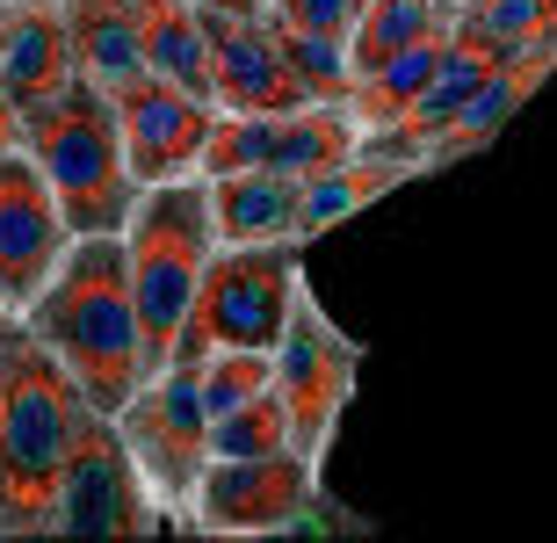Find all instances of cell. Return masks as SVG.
Returning a JSON list of instances; mask_svg holds the SVG:
<instances>
[{"mask_svg":"<svg viewBox=\"0 0 557 543\" xmlns=\"http://www.w3.org/2000/svg\"><path fill=\"white\" fill-rule=\"evenodd\" d=\"M8 319H15V312H8V305H0V326H8Z\"/></svg>","mask_w":557,"mask_h":543,"instance_id":"28","label":"cell"},{"mask_svg":"<svg viewBox=\"0 0 557 543\" xmlns=\"http://www.w3.org/2000/svg\"><path fill=\"white\" fill-rule=\"evenodd\" d=\"M196 8H218V15H269V0H196Z\"/></svg>","mask_w":557,"mask_h":543,"instance_id":"27","label":"cell"},{"mask_svg":"<svg viewBox=\"0 0 557 543\" xmlns=\"http://www.w3.org/2000/svg\"><path fill=\"white\" fill-rule=\"evenodd\" d=\"M0 73L15 87L22 116L59 102L81 81V51H73V22L65 0H0Z\"/></svg>","mask_w":557,"mask_h":543,"instance_id":"14","label":"cell"},{"mask_svg":"<svg viewBox=\"0 0 557 543\" xmlns=\"http://www.w3.org/2000/svg\"><path fill=\"white\" fill-rule=\"evenodd\" d=\"M203 182L225 247H305V182L297 174L232 168V174H203Z\"/></svg>","mask_w":557,"mask_h":543,"instance_id":"16","label":"cell"},{"mask_svg":"<svg viewBox=\"0 0 557 543\" xmlns=\"http://www.w3.org/2000/svg\"><path fill=\"white\" fill-rule=\"evenodd\" d=\"M355 377H362V341L341 334L333 312L311 297H297V312H289V334L275 348V392L289 406V428H297V449H305L319 471H326L333 442H341V414H348L355 398Z\"/></svg>","mask_w":557,"mask_h":543,"instance_id":"7","label":"cell"},{"mask_svg":"<svg viewBox=\"0 0 557 543\" xmlns=\"http://www.w3.org/2000/svg\"><path fill=\"white\" fill-rule=\"evenodd\" d=\"M22 146L37 152L44 182L59 188L65 225L81 232H131L138 218V174H131V146H124V116H116V95L102 81H73L59 102H44L29 116V138Z\"/></svg>","mask_w":557,"mask_h":543,"instance_id":"4","label":"cell"},{"mask_svg":"<svg viewBox=\"0 0 557 543\" xmlns=\"http://www.w3.org/2000/svg\"><path fill=\"white\" fill-rule=\"evenodd\" d=\"M124 247H131V297H138V326H145V377H160L166 362L182 356V334H188L210 254L225 247L218 218H210V182L188 174V182L145 188Z\"/></svg>","mask_w":557,"mask_h":543,"instance_id":"3","label":"cell"},{"mask_svg":"<svg viewBox=\"0 0 557 543\" xmlns=\"http://www.w3.org/2000/svg\"><path fill=\"white\" fill-rule=\"evenodd\" d=\"M81 428L87 392L15 312L0 326V536H59Z\"/></svg>","mask_w":557,"mask_h":543,"instance_id":"2","label":"cell"},{"mask_svg":"<svg viewBox=\"0 0 557 543\" xmlns=\"http://www.w3.org/2000/svg\"><path fill=\"white\" fill-rule=\"evenodd\" d=\"M275 449H297L283 392H261V398L210 420V457H275Z\"/></svg>","mask_w":557,"mask_h":543,"instance_id":"23","label":"cell"},{"mask_svg":"<svg viewBox=\"0 0 557 543\" xmlns=\"http://www.w3.org/2000/svg\"><path fill=\"white\" fill-rule=\"evenodd\" d=\"M456 29H463V15H456V22H442L434 37H420L413 51H398L392 65H376L370 81H355V95H348V102H355V116H362V131H392L398 116H406V109H413L420 95H428V87H434V73L449 65Z\"/></svg>","mask_w":557,"mask_h":543,"instance_id":"20","label":"cell"},{"mask_svg":"<svg viewBox=\"0 0 557 543\" xmlns=\"http://www.w3.org/2000/svg\"><path fill=\"white\" fill-rule=\"evenodd\" d=\"M116 116H124V146H131L138 188L203 174L210 131H218V102L210 95L166 81V73H138L131 87H116Z\"/></svg>","mask_w":557,"mask_h":543,"instance_id":"12","label":"cell"},{"mask_svg":"<svg viewBox=\"0 0 557 543\" xmlns=\"http://www.w3.org/2000/svg\"><path fill=\"white\" fill-rule=\"evenodd\" d=\"M22 138H29V116H22L15 87H8V73H0V152H15Z\"/></svg>","mask_w":557,"mask_h":543,"instance_id":"26","label":"cell"},{"mask_svg":"<svg viewBox=\"0 0 557 543\" xmlns=\"http://www.w3.org/2000/svg\"><path fill=\"white\" fill-rule=\"evenodd\" d=\"M305 297V247H218L188 312L182 356H218V348H283L289 312Z\"/></svg>","mask_w":557,"mask_h":543,"instance_id":"5","label":"cell"},{"mask_svg":"<svg viewBox=\"0 0 557 543\" xmlns=\"http://www.w3.org/2000/svg\"><path fill=\"white\" fill-rule=\"evenodd\" d=\"M319 507H326V471L305 449L210 457L196 485V536H283L319 522Z\"/></svg>","mask_w":557,"mask_h":543,"instance_id":"8","label":"cell"},{"mask_svg":"<svg viewBox=\"0 0 557 543\" xmlns=\"http://www.w3.org/2000/svg\"><path fill=\"white\" fill-rule=\"evenodd\" d=\"M550 73H557V44H536V51H507V59L493 65V81L471 95V109H463V116L449 124V138L434 146V174L456 168V160H471V152H485V146H499V131H507L521 109L536 102Z\"/></svg>","mask_w":557,"mask_h":543,"instance_id":"17","label":"cell"},{"mask_svg":"<svg viewBox=\"0 0 557 543\" xmlns=\"http://www.w3.org/2000/svg\"><path fill=\"white\" fill-rule=\"evenodd\" d=\"M275 392V356L269 348H218V356H203V406L210 420L232 414V406H247V398Z\"/></svg>","mask_w":557,"mask_h":543,"instance_id":"24","label":"cell"},{"mask_svg":"<svg viewBox=\"0 0 557 543\" xmlns=\"http://www.w3.org/2000/svg\"><path fill=\"white\" fill-rule=\"evenodd\" d=\"M362 8H370V0H362Z\"/></svg>","mask_w":557,"mask_h":543,"instance_id":"30","label":"cell"},{"mask_svg":"<svg viewBox=\"0 0 557 543\" xmlns=\"http://www.w3.org/2000/svg\"><path fill=\"white\" fill-rule=\"evenodd\" d=\"M131 457H138L152 501H160L166 529H188L196 536V485H203V464H210V406H203V362L196 356H174L160 377H145V392L131 398L124 414Z\"/></svg>","mask_w":557,"mask_h":543,"instance_id":"6","label":"cell"},{"mask_svg":"<svg viewBox=\"0 0 557 543\" xmlns=\"http://www.w3.org/2000/svg\"><path fill=\"white\" fill-rule=\"evenodd\" d=\"M499 59H507V44H499V37H485L478 22H463V29H456V44H449V65L434 73V87L420 95L413 109H406V116H398L392 131H370V146L406 152V160H420V168L434 174V146L449 138V124L463 116V109H471V95H478V87L493 81V65H499Z\"/></svg>","mask_w":557,"mask_h":543,"instance_id":"15","label":"cell"},{"mask_svg":"<svg viewBox=\"0 0 557 543\" xmlns=\"http://www.w3.org/2000/svg\"><path fill=\"white\" fill-rule=\"evenodd\" d=\"M65 22H73L81 73H87V81H102L109 95H116V87H131L138 73H152V59H145L138 0H65Z\"/></svg>","mask_w":557,"mask_h":543,"instance_id":"19","label":"cell"},{"mask_svg":"<svg viewBox=\"0 0 557 543\" xmlns=\"http://www.w3.org/2000/svg\"><path fill=\"white\" fill-rule=\"evenodd\" d=\"M463 22H478V29L499 37L507 51L557 44V0H478V8H463Z\"/></svg>","mask_w":557,"mask_h":543,"instance_id":"25","label":"cell"},{"mask_svg":"<svg viewBox=\"0 0 557 543\" xmlns=\"http://www.w3.org/2000/svg\"><path fill=\"white\" fill-rule=\"evenodd\" d=\"M370 131L355 116V102H297V109H218L203 174L232 168H269V174H326L333 160H348Z\"/></svg>","mask_w":557,"mask_h":543,"instance_id":"9","label":"cell"},{"mask_svg":"<svg viewBox=\"0 0 557 543\" xmlns=\"http://www.w3.org/2000/svg\"><path fill=\"white\" fill-rule=\"evenodd\" d=\"M210 15V95L218 109H297L319 102V87L305 81V65L289 59L275 15Z\"/></svg>","mask_w":557,"mask_h":543,"instance_id":"13","label":"cell"},{"mask_svg":"<svg viewBox=\"0 0 557 543\" xmlns=\"http://www.w3.org/2000/svg\"><path fill=\"white\" fill-rule=\"evenodd\" d=\"M463 8L456 0H370L362 22H355V81H370L376 65H392L398 51H413L420 37H434L442 22H456Z\"/></svg>","mask_w":557,"mask_h":543,"instance_id":"22","label":"cell"},{"mask_svg":"<svg viewBox=\"0 0 557 543\" xmlns=\"http://www.w3.org/2000/svg\"><path fill=\"white\" fill-rule=\"evenodd\" d=\"M81 232L65 225L59 188L44 182L37 152L15 146L0 152V305L8 312H29L44 297V283L59 275V261L73 254Z\"/></svg>","mask_w":557,"mask_h":543,"instance_id":"11","label":"cell"},{"mask_svg":"<svg viewBox=\"0 0 557 543\" xmlns=\"http://www.w3.org/2000/svg\"><path fill=\"white\" fill-rule=\"evenodd\" d=\"M138 22H145V59H152V73L210 95V15L203 8L196 0H138Z\"/></svg>","mask_w":557,"mask_h":543,"instance_id":"21","label":"cell"},{"mask_svg":"<svg viewBox=\"0 0 557 543\" xmlns=\"http://www.w3.org/2000/svg\"><path fill=\"white\" fill-rule=\"evenodd\" d=\"M456 8H478V0H456Z\"/></svg>","mask_w":557,"mask_h":543,"instance_id":"29","label":"cell"},{"mask_svg":"<svg viewBox=\"0 0 557 543\" xmlns=\"http://www.w3.org/2000/svg\"><path fill=\"white\" fill-rule=\"evenodd\" d=\"M420 160H406V152H384V146H362L348 152V160H333L326 174H311L305 182V247L311 239H326L333 225H348L355 210H370V203H384V196H398L406 182H420Z\"/></svg>","mask_w":557,"mask_h":543,"instance_id":"18","label":"cell"},{"mask_svg":"<svg viewBox=\"0 0 557 543\" xmlns=\"http://www.w3.org/2000/svg\"><path fill=\"white\" fill-rule=\"evenodd\" d=\"M22 326L65 362V377L87 392V406L124 414L145 392V326L131 297V247L124 232H87L44 283V297L22 312Z\"/></svg>","mask_w":557,"mask_h":543,"instance_id":"1","label":"cell"},{"mask_svg":"<svg viewBox=\"0 0 557 543\" xmlns=\"http://www.w3.org/2000/svg\"><path fill=\"white\" fill-rule=\"evenodd\" d=\"M166 515L145 485L138 457H131L116 414L87 406L81 449H73V471H65L59 493V536H160Z\"/></svg>","mask_w":557,"mask_h":543,"instance_id":"10","label":"cell"}]
</instances>
